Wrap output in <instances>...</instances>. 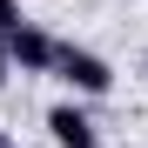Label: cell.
<instances>
[{"mask_svg":"<svg viewBox=\"0 0 148 148\" xmlns=\"http://www.w3.org/2000/svg\"><path fill=\"white\" fill-rule=\"evenodd\" d=\"M0 47H7V61H14L20 74H54V47H61V40L47 34V27H34V20H20Z\"/></svg>","mask_w":148,"mask_h":148,"instance_id":"7a4b0ae2","label":"cell"},{"mask_svg":"<svg viewBox=\"0 0 148 148\" xmlns=\"http://www.w3.org/2000/svg\"><path fill=\"white\" fill-rule=\"evenodd\" d=\"M0 148H14V135H7V128H0Z\"/></svg>","mask_w":148,"mask_h":148,"instance_id":"8992f818","label":"cell"},{"mask_svg":"<svg viewBox=\"0 0 148 148\" xmlns=\"http://www.w3.org/2000/svg\"><path fill=\"white\" fill-rule=\"evenodd\" d=\"M54 81H67V94H81V101H101L114 88V67H108V54H94V47L61 40L54 47Z\"/></svg>","mask_w":148,"mask_h":148,"instance_id":"6da1fadb","label":"cell"},{"mask_svg":"<svg viewBox=\"0 0 148 148\" xmlns=\"http://www.w3.org/2000/svg\"><path fill=\"white\" fill-rule=\"evenodd\" d=\"M47 135H54V148H101V128H94V114L81 101H54L47 108Z\"/></svg>","mask_w":148,"mask_h":148,"instance_id":"3957f363","label":"cell"},{"mask_svg":"<svg viewBox=\"0 0 148 148\" xmlns=\"http://www.w3.org/2000/svg\"><path fill=\"white\" fill-rule=\"evenodd\" d=\"M20 20H27V14H20V0H0V40H7V34L20 27Z\"/></svg>","mask_w":148,"mask_h":148,"instance_id":"277c9868","label":"cell"},{"mask_svg":"<svg viewBox=\"0 0 148 148\" xmlns=\"http://www.w3.org/2000/svg\"><path fill=\"white\" fill-rule=\"evenodd\" d=\"M7 74H14V61H7V47H0V88H7Z\"/></svg>","mask_w":148,"mask_h":148,"instance_id":"5b68a950","label":"cell"}]
</instances>
